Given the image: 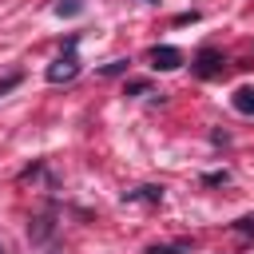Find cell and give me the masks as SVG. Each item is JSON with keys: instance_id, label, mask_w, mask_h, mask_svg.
<instances>
[{"instance_id": "4fadbf2b", "label": "cell", "mask_w": 254, "mask_h": 254, "mask_svg": "<svg viewBox=\"0 0 254 254\" xmlns=\"http://www.w3.org/2000/svg\"><path fill=\"white\" fill-rule=\"evenodd\" d=\"M12 87H20V75H4V79H0V95H8Z\"/></svg>"}, {"instance_id": "9c48e42d", "label": "cell", "mask_w": 254, "mask_h": 254, "mask_svg": "<svg viewBox=\"0 0 254 254\" xmlns=\"http://www.w3.org/2000/svg\"><path fill=\"white\" fill-rule=\"evenodd\" d=\"M127 64H131V60H111V64H103V67H99V75H123V71H127Z\"/></svg>"}, {"instance_id": "8992f818", "label": "cell", "mask_w": 254, "mask_h": 254, "mask_svg": "<svg viewBox=\"0 0 254 254\" xmlns=\"http://www.w3.org/2000/svg\"><path fill=\"white\" fill-rule=\"evenodd\" d=\"M230 103H234L238 115H254V87H238V91L230 95Z\"/></svg>"}, {"instance_id": "6da1fadb", "label": "cell", "mask_w": 254, "mask_h": 254, "mask_svg": "<svg viewBox=\"0 0 254 254\" xmlns=\"http://www.w3.org/2000/svg\"><path fill=\"white\" fill-rule=\"evenodd\" d=\"M44 75H48V83H71V79L79 75V56H75V52H64L60 60L48 64Z\"/></svg>"}, {"instance_id": "5bb4252c", "label": "cell", "mask_w": 254, "mask_h": 254, "mask_svg": "<svg viewBox=\"0 0 254 254\" xmlns=\"http://www.w3.org/2000/svg\"><path fill=\"white\" fill-rule=\"evenodd\" d=\"M194 20H198V12H179V16H175L179 28H183V24H194Z\"/></svg>"}, {"instance_id": "277c9868", "label": "cell", "mask_w": 254, "mask_h": 254, "mask_svg": "<svg viewBox=\"0 0 254 254\" xmlns=\"http://www.w3.org/2000/svg\"><path fill=\"white\" fill-rule=\"evenodd\" d=\"M123 202H163V187H135V190H127L123 194Z\"/></svg>"}, {"instance_id": "7c38bea8", "label": "cell", "mask_w": 254, "mask_h": 254, "mask_svg": "<svg viewBox=\"0 0 254 254\" xmlns=\"http://www.w3.org/2000/svg\"><path fill=\"white\" fill-rule=\"evenodd\" d=\"M234 230H242V234H254V214H246V218H238V222H234Z\"/></svg>"}, {"instance_id": "2e32d148", "label": "cell", "mask_w": 254, "mask_h": 254, "mask_svg": "<svg viewBox=\"0 0 254 254\" xmlns=\"http://www.w3.org/2000/svg\"><path fill=\"white\" fill-rule=\"evenodd\" d=\"M147 4H151V0H147Z\"/></svg>"}, {"instance_id": "8fae6325", "label": "cell", "mask_w": 254, "mask_h": 254, "mask_svg": "<svg viewBox=\"0 0 254 254\" xmlns=\"http://www.w3.org/2000/svg\"><path fill=\"white\" fill-rule=\"evenodd\" d=\"M230 175L226 171H210V175H202V183H210V187H218V183H226Z\"/></svg>"}, {"instance_id": "30bf717a", "label": "cell", "mask_w": 254, "mask_h": 254, "mask_svg": "<svg viewBox=\"0 0 254 254\" xmlns=\"http://www.w3.org/2000/svg\"><path fill=\"white\" fill-rule=\"evenodd\" d=\"M147 91H151L147 79H127V87H123V95H147Z\"/></svg>"}, {"instance_id": "9a60e30c", "label": "cell", "mask_w": 254, "mask_h": 254, "mask_svg": "<svg viewBox=\"0 0 254 254\" xmlns=\"http://www.w3.org/2000/svg\"><path fill=\"white\" fill-rule=\"evenodd\" d=\"M0 254H4V246H0Z\"/></svg>"}, {"instance_id": "7a4b0ae2", "label": "cell", "mask_w": 254, "mask_h": 254, "mask_svg": "<svg viewBox=\"0 0 254 254\" xmlns=\"http://www.w3.org/2000/svg\"><path fill=\"white\" fill-rule=\"evenodd\" d=\"M151 67L155 71H175V67H183V52L175 44H155L151 48Z\"/></svg>"}, {"instance_id": "52a82bcc", "label": "cell", "mask_w": 254, "mask_h": 254, "mask_svg": "<svg viewBox=\"0 0 254 254\" xmlns=\"http://www.w3.org/2000/svg\"><path fill=\"white\" fill-rule=\"evenodd\" d=\"M147 254H190V242H155V246H147Z\"/></svg>"}, {"instance_id": "3957f363", "label": "cell", "mask_w": 254, "mask_h": 254, "mask_svg": "<svg viewBox=\"0 0 254 254\" xmlns=\"http://www.w3.org/2000/svg\"><path fill=\"white\" fill-rule=\"evenodd\" d=\"M222 64H226V60H222V52L202 48V52H198V60H194V71L206 79V75H218V71H222Z\"/></svg>"}, {"instance_id": "5b68a950", "label": "cell", "mask_w": 254, "mask_h": 254, "mask_svg": "<svg viewBox=\"0 0 254 254\" xmlns=\"http://www.w3.org/2000/svg\"><path fill=\"white\" fill-rule=\"evenodd\" d=\"M52 230H56L52 214H40V218H32V222H28V238H32V242H44V238H52Z\"/></svg>"}, {"instance_id": "ba28073f", "label": "cell", "mask_w": 254, "mask_h": 254, "mask_svg": "<svg viewBox=\"0 0 254 254\" xmlns=\"http://www.w3.org/2000/svg\"><path fill=\"white\" fill-rule=\"evenodd\" d=\"M83 12V0H60L56 4V16H79Z\"/></svg>"}]
</instances>
